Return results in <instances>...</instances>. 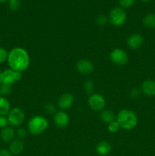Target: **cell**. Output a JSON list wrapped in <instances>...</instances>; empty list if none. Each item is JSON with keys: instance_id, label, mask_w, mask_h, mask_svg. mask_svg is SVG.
I'll return each instance as SVG.
<instances>
[{"instance_id": "4", "label": "cell", "mask_w": 155, "mask_h": 156, "mask_svg": "<svg viewBox=\"0 0 155 156\" xmlns=\"http://www.w3.org/2000/svg\"><path fill=\"white\" fill-rule=\"evenodd\" d=\"M108 20L112 25L120 27L126 23L127 20V14L122 8H115L109 12Z\"/></svg>"}, {"instance_id": "7", "label": "cell", "mask_w": 155, "mask_h": 156, "mask_svg": "<svg viewBox=\"0 0 155 156\" xmlns=\"http://www.w3.org/2000/svg\"><path fill=\"white\" fill-rule=\"evenodd\" d=\"M88 106L94 111H101L106 106V100L102 94L93 93L88 98Z\"/></svg>"}, {"instance_id": "5", "label": "cell", "mask_w": 155, "mask_h": 156, "mask_svg": "<svg viewBox=\"0 0 155 156\" xmlns=\"http://www.w3.org/2000/svg\"><path fill=\"white\" fill-rule=\"evenodd\" d=\"M6 117L9 125L12 127H18L25 120V114L20 108H14L11 109Z\"/></svg>"}, {"instance_id": "25", "label": "cell", "mask_w": 155, "mask_h": 156, "mask_svg": "<svg viewBox=\"0 0 155 156\" xmlns=\"http://www.w3.org/2000/svg\"><path fill=\"white\" fill-rule=\"evenodd\" d=\"M108 21H109V20H108L107 17L103 15H99L97 18V19H96V23H97V25L101 26V27L106 25Z\"/></svg>"}, {"instance_id": "20", "label": "cell", "mask_w": 155, "mask_h": 156, "mask_svg": "<svg viewBox=\"0 0 155 156\" xmlns=\"http://www.w3.org/2000/svg\"><path fill=\"white\" fill-rule=\"evenodd\" d=\"M83 88L86 94H88V95H91L94 93V89H95V85L91 80H87L84 82Z\"/></svg>"}, {"instance_id": "33", "label": "cell", "mask_w": 155, "mask_h": 156, "mask_svg": "<svg viewBox=\"0 0 155 156\" xmlns=\"http://www.w3.org/2000/svg\"><path fill=\"white\" fill-rule=\"evenodd\" d=\"M9 0H0V3H3V2H8Z\"/></svg>"}, {"instance_id": "15", "label": "cell", "mask_w": 155, "mask_h": 156, "mask_svg": "<svg viewBox=\"0 0 155 156\" xmlns=\"http://www.w3.org/2000/svg\"><path fill=\"white\" fill-rule=\"evenodd\" d=\"M24 143L21 140L15 139L9 143V150L12 155H19L24 151Z\"/></svg>"}, {"instance_id": "6", "label": "cell", "mask_w": 155, "mask_h": 156, "mask_svg": "<svg viewBox=\"0 0 155 156\" xmlns=\"http://www.w3.org/2000/svg\"><path fill=\"white\" fill-rule=\"evenodd\" d=\"M109 59L112 63L119 66H123L128 63L129 56L122 49L115 48L109 53Z\"/></svg>"}, {"instance_id": "29", "label": "cell", "mask_w": 155, "mask_h": 156, "mask_svg": "<svg viewBox=\"0 0 155 156\" xmlns=\"http://www.w3.org/2000/svg\"><path fill=\"white\" fill-rule=\"evenodd\" d=\"M141 94V91L139 88H134L130 91V97L132 98H138L140 97Z\"/></svg>"}, {"instance_id": "11", "label": "cell", "mask_w": 155, "mask_h": 156, "mask_svg": "<svg viewBox=\"0 0 155 156\" xmlns=\"http://www.w3.org/2000/svg\"><path fill=\"white\" fill-rule=\"evenodd\" d=\"M144 44V37L140 34H132L129 35L126 41V44L131 50H139Z\"/></svg>"}, {"instance_id": "31", "label": "cell", "mask_w": 155, "mask_h": 156, "mask_svg": "<svg viewBox=\"0 0 155 156\" xmlns=\"http://www.w3.org/2000/svg\"><path fill=\"white\" fill-rule=\"evenodd\" d=\"M0 156H13L10 151L6 149H0Z\"/></svg>"}, {"instance_id": "22", "label": "cell", "mask_w": 155, "mask_h": 156, "mask_svg": "<svg viewBox=\"0 0 155 156\" xmlns=\"http://www.w3.org/2000/svg\"><path fill=\"white\" fill-rule=\"evenodd\" d=\"M8 5L10 10L12 11H18L19 10L21 7V3L19 0H9Z\"/></svg>"}, {"instance_id": "23", "label": "cell", "mask_w": 155, "mask_h": 156, "mask_svg": "<svg viewBox=\"0 0 155 156\" xmlns=\"http://www.w3.org/2000/svg\"><path fill=\"white\" fill-rule=\"evenodd\" d=\"M120 128L121 127H120L119 124V123L116 120H114L112 123L108 124V130L110 133H117L119 130Z\"/></svg>"}, {"instance_id": "32", "label": "cell", "mask_w": 155, "mask_h": 156, "mask_svg": "<svg viewBox=\"0 0 155 156\" xmlns=\"http://www.w3.org/2000/svg\"><path fill=\"white\" fill-rule=\"evenodd\" d=\"M2 72L0 70V84H2Z\"/></svg>"}, {"instance_id": "28", "label": "cell", "mask_w": 155, "mask_h": 156, "mask_svg": "<svg viewBox=\"0 0 155 156\" xmlns=\"http://www.w3.org/2000/svg\"><path fill=\"white\" fill-rule=\"evenodd\" d=\"M44 110L46 113L50 114H53L56 111V107L52 103H46L44 106Z\"/></svg>"}, {"instance_id": "19", "label": "cell", "mask_w": 155, "mask_h": 156, "mask_svg": "<svg viewBox=\"0 0 155 156\" xmlns=\"http://www.w3.org/2000/svg\"><path fill=\"white\" fill-rule=\"evenodd\" d=\"M143 24L147 28H155V14L150 13L144 16Z\"/></svg>"}, {"instance_id": "9", "label": "cell", "mask_w": 155, "mask_h": 156, "mask_svg": "<svg viewBox=\"0 0 155 156\" xmlns=\"http://www.w3.org/2000/svg\"><path fill=\"white\" fill-rule=\"evenodd\" d=\"M76 69L84 76L91 75L94 70V66L91 60L87 59H80L76 64Z\"/></svg>"}, {"instance_id": "1", "label": "cell", "mask_w": 155, "mask_h": 156, "mask_svg": "<svg viewBox=\"0 0 155 156\" xmlns=\"http://www.w3.org/2000/svg\"><path fill=\"white\" fill-rule=\"evenodd\" d=\"M30 56L22 47H15L9 52L7 62L9 68L15 71H26L30 66Z\"/></svg>"}, {"instance_id": "27", "label": "cell", "mask_w": 155, "mask_h": 156, "mask_svg": "<svg viewBox=\"0 0 155 156\" xmlns=\"http://www.w3.org/2000/svg\"><path fill=\"white\" fill-rule=\"evenodd\" d=\"M135 2V0H119V5L122 9L130 8Z\"/></svg>"}, {"instance_id": "34", "label": "cell", "mask_w": 155, "mask_h": 156, "mask_svg": "<svg viewBox=\"0 0 155 156\" xmlns=\"http://www.w3.org/2000/svg\"><path fill=\"white\" fill-rule=\"evenodd\" d=\"M143 2H149V1H151V0H141Z\"/></svg>"}, {"instance_id": "8", "label": "cell", "mask_w": 155, "mask_h": 156, "mask_svg": "<svg viewBox=\"0 0 155 156\" xmlns=\"http://www.w3.org/2000/svg\"><path fill=\"white\" fill-rule=\"evenodd\" d=\"M22 78V73L15 71L12 69H7L2 72V83L13 85Z\"/></svg>"}, {"instance_id": "21", "label": "cell", "mask_w": 155, "mask_h": 156, "mask_svg": "<svg viewBox=\"0 0 155 156\" xmlns=\"http://www.w3.org/2000/svg\"><path fill=\"white\" fill-rule=\"evenodd\" d=\"M12 85L8 84L2 83L0 84V96L6 97L12 93Z\"/></svg>"}, {"instance_id": "30", "label": "cell", "mask_w": 155, "mask_h": 156, "mask_svg": "<svg viewBox=\"0 0 155 156\" xmlns=\"http://www.w3.org/2000/svg\"><path fill=\"white\" fill-rule=\"evenodd\" d=\"M9 126V122L6 116H0V129H2Z\"/></svg>"}, {"instance_id": "10", "label": "cell", "mask_w": 155, "mask_h": 156, "mask_svg": "<svg viewBox=\"0 0 155 156\" xmlns=\"http://www.w3.org/2000/svg\"><path fill=\"white\" fill-rule=\"evenodd\" d=\"M53 121H54L55 125L58 128L64 129L69 124L70 117L65 111H59L55 113L54 117H53Z\"/></svg>"}, {"instance_id": "18", "label": "cell", "mask_w": 155, "mask_h": 156, "mask_svg": "<svg viewBox=\"0 0 155 156\" xmlns=\"http://www.w3.org/2000/svg\"><path fill=\"white\" fill-rule=\"evenodd\" d=\"M11 111V105L5 97L0 96V116H7Z\"/></svg>"}, {"instance_id": "17", "label": "cell", "mask_w": 155, "mask_h": 156, "mask_svg": "<svg viewBox=\"0 0 155 156\" xmlns=\"http://www.w3.org/2000/svg\"><path fill=\"white\" fill-rule=\"evenodd\" d=\"M115 114L114 112H112L110 110H104L100 111V118L102 121L104 123L109 124V123H112V121L115 120Z\"/></svg>"}, {"instance_id": "13", "label": "cell", "mask_w": 155, "mask_h": 156, "mask_svg": "<svg viewBox=\"0 0 155 156\" xmlns=\"http://www.w3.org/2000/svg\"><path fill=\"white\" fill-rule=\"evenodd\" d=\"M141 91L143 94L148 97L155 96V81L152 79H147L141 84Z\"/></svg>"}, {"instance_id": "14", "label": "cell", "mask_w": 155, "mask_h": 156, "mask_svg": "<svg viewBox=\"0 0 155 156\" xmlns=\"http://www.w3.org/2000/svg\"><path fill=\"white\" fill-rule=\"evenodd\" d=\"M15 135L16 133H15V129L10 126H8L4 129H1V132H0V138L5 143H10L11 142L15 140Z\"/></svg>"}, {"instance_id": "26", "label": "cell", "mask_w": 155, "mask_h": 156, "mask_svg": "<svg viewBox=\"0 0 155 156\" xmlns=\"http://www.w3.org/2000/svg\"><path fill=\"white\" fill-rule=\"evenodd\" d=\"M15 133H16V136L17 137H18V139H19V140H23V139L25 138L26 136H27V131L24 128L19 127L18 129H17Z\"/></svg>"}, {"instance_id": "2", "label": "cell", "mask_w": 155, "mask_h": 156, "mask_svg": "<svg viewBox=\"0 0 155 156\" xmlns=\"http://www.w3.org/2000/svg\"><path fill=\"white\" fill-rule=\"evenodd\" d=\"M115 120L120 127L125 130H132L138 125V118L134 111L129 109H122L117 114Z\"/></svg>"}, {"instance_id": "16", "label": "cell", "mask_w": 155, "mask_h": 156, "mask_svg": "<svg viewBox=\"0 0 155 156\" xmlns=\"http://www.w3.org/2000/svg\"><path fill=\"white\" fill-rule=\"evenodd\" d=\"M112 151L110 143L106 141H101L96 146V152L100 156H106Z\"/></svg>"}, {"instance_id": "24", "label": "cell", "mask_w": 155, "mask_h": 156, "mask_svg": "<svg viewBox=\"0 0 155 156\" xmlns=\"http://www.w3.org/2000/svg\"><path fill=\"white\" fill-rule=\"evenodd\" d=\"M8 55H9V52L7 51V50L4 47H0V64L7 62Z\"/></svg>"}, {"instance_id": "12", "label": "cell", "mask_w": 155, "mask_h": 156, "mask_svg": "<svg viewBox=\"0 0 155 156\" xmlns=\"http://www.w3.org/2000/svg\"><path fill=\"white\" fill-rule=\"evenodd\" d=\"M74 101V95L71 93H65L58 99L57 105L61 111H66L73 105Z\"/></svg>"}, {"instance_id": "3", "label": "cell", "mask_w": 155, "mask_h": 156, "mask_svg": "<svg viewBox=\"0 0 155 156\" xmlns=\"http://www.w3.org/2000/svg\"><path fill=\"white\" fill-rule=\"evenodd\" d=\"M49 126V121L43 116L36 115L30 118L27 123V130L33 136L40 135Z\"/></svg>"}]
</instances>
